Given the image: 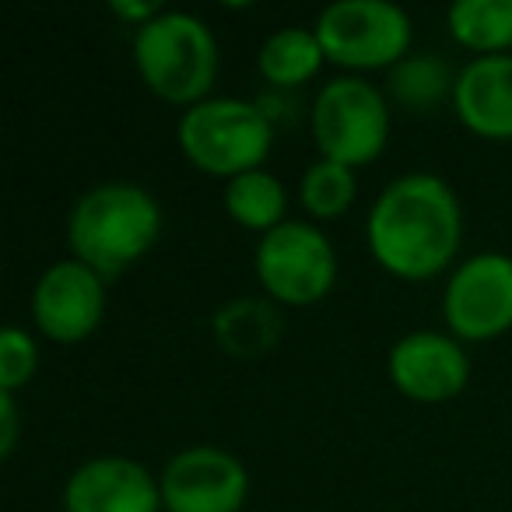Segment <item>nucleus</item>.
<instances>
[{"label":"nucleus","instance_id":"nucleus-20","mask_svg":"<svg viewBox=\"0 0 512 512\" xmlns=\"http://www.w3.org/2000/svg\"><path fill=\"white\" fill-rule=\"evenodd\" d=\"M39 369V344L25 327L0 330V390L18 393Z\"/></svg>","mask_w":512,"mask_h":512},{"label":"nucleus","instance_id":"nucleus-7","mask_svg":"<svg viewBox=\"0 0 512 512\" xmlns=\"http://www.w3.org/2000/svg\"><path fill=\"white\" fill-rule=\"evenodd\" d=\"M327 64L351 74L390 71L411 53L414 22L393 0H334L313 22Z\"/></svg>","mask_w":512,"mask_h":512},{"label":"nucleus","instance_id":"nucleus-5","mask_svg":"<svg viewBox=\"0 0 512 512\" xmlns=\"http://www.w3.org/2000/svg\"><path fill=\"white\" fill-rule=\"evenodd\" d=\"M309 130L323 158L362 169L390 144L393 102L386 99V88L372 85L365 74H337L313 95Z\"/></svg>","mask_w":512,"mask_h":512},{"label":"nucleus","instance_id":"nucleus-17","mask_svg":"<svg viewBox=\"0 0 512 512\" xmlns=\"http://www.w3.org/2000/svg\"><path fill=\"white\" fill-rule=\"evenodd\" d=\"M225 211L249 232H271L288 221V186L271 169H253L225 183Z\"/></svg>","mask_w":512,"mask_h":512},{"label":"nucleus","instance_id":"nucleus-14","mask_svg":"<svg viewBox=\"0 0 512 512\" xmlns=\"http://www.w3.org/2000/svg\"><path fill=\"white\" fill-rule=\"evenodd\" d=\"M211 334L225 355L232 358H264L274 351L285 337V313L274 299H260V295H239V299L225 302L214 309L211 316Z\"/></svg>","mask_w":512,"mask_h":512},{"label":"nucleus","instance_id":"nucleus-9","mask_svg":"<svg viewBox=\"0 0 512 512\" xmlns=\"http://www.w3.org/2000/svg\"><path fill=\"white\" fill-rule=\"evenodd\" d=\"M32 323L53 344H81L102 327L109 306V281L88 264L64 256L53 260L32 285Z\"/></svg>","mask_w":512,"mask_h":512},{"label":"nucleus","instance_id":"nucleus-13","mask_svg":"<svg viewBox=\"0 0 512 512\" xmlns=\"http://www.w3.org/2000/svg\"><path fill=\"white\" fill-rule=\"evenodd\" d=\"M453 113L484 141H512V53L474 57L456 71Z\"/></svg>","mask_w":512,"mask_h":512},{"label":"nucleus","instance_id":"nucleus-18","mask_svg":"<svg viewBox=\"0 0 512 512\" xmlns=\"http://www.w3.org/2000/svg\"><path fill=\"white\" fill-rule=\"evenodd\" d=\"M446 29L477 57L512 53V0H456L446 8Z\"/></svg>","mask_w":512,"mask_h":512},{"label":"nucleus","instance_id":"nucleus-22","mask_svg":"<svg viewBox=\"0 0 512 512\" xmlns=\"http://www.w3.org/2000/svg\"><path fill=\"white\" fill-rule=\"evenodd\" d=\"M18 446V404L15 393L0 390V456L8 460Z\"/></svg>","mask_w":512,"mask_h":512},{"label":"nucleus","instance_id":"nucleus-3","mask_svg":"<svg viewBox=\"0 0 512 512\" xmlns=\"http://www.w3.org/2000/svg\"><path fill=\"white\" fill-rule=\"evenodd\" d=\"M134 67L151 95L169 106H197L211 99L221 53L214 29L193 11L165 8L148 25L134 29Z\"/></svg>","mask_w":512,"mask_h":512},{"label":"nucleus","instance_id":"nucleus-15","mask_svg":"<svg viewBox=\"0 0 512 512\" xmlns=\"http://www.w3.org/2000/svg\"><path fill=\"white\" fill-rule=\"evenodd\" d=\"M323 64H327V53L309 25H281L256 50V71L274 92H295L309 85Z\"/></svg>","mask_w":512,"mask_h":512},{"label":"nucleus","instance_id":"nucleus-16","mask_svg":"<svg viewBox=\"0 0 512 512\" xmlns=\"http://www.w3.org/2000/svg\"><path fill=\"white\" fill-rule=\"evenodd\" d=\"M456 71L439 53H407L386 71V99L407 113H432L442 102H453Z\"/></svg>","mask_w":512,"mask_h":512},{"label":"nucleus","instance_id":"nucleus-4","mask_svg":"<svg viewBox=\"0 0 512 512\" xmlns=\"http://www.w3.org/2000/svg\"><path fill=\"white\" fill-rule=\"evenodd\" d=\"M176 141L193 169L228 183L242 172L264 169L274 148V123L260 102L211 95L179 113Z\"/></svg>","mask_w":512,"mask_h":512},{"label":"nucleus","instance_id":"nucleus-1","mask_svg":"<svg viewBox=\"0 0 512 512\" xmlns=\"http://www.w3.org/2000/svg\"><path fill=\"white\" fill-rule=\"evenodd\" d=\"M463 242V207L439 172H400L372 197L365 246L386 274L428 281L449 271Z\"/></svg>","mask_w":512,"mask_h":512},{"label":"nucleus","instance_id":"nucleus-19","mask_svg":"<svg viewBox=\"0 0 512 512\" xmlns=\"http://www.w3.org/2000/svg\"><path fill=\"white\" fill-rule=\"evenodd\" d=\"M299 204L306 207L309 218L316 221H334L355 204L358 197V172L334 158H313L302 169L299 190H295Z\"/></svg>","mask_w":512,"mask_h":512},{"label":"nucleus","instance_id":"nucleus-8","mask_svg":"<svg viewBox=\"0 0 512 512\" xmlns=\"http://www.w3.org/2000/svg\"><path fill=\"white\" fill-rule=\"evenodd\" d=\"M442 320L449 334L470 344L495 341L512 330V256L481 249L449 271L442 288Z\"/></svg>","mask_w":512,"mask_h":512},{"label":"nucleus","instance_id":"nucleus-12","mask_svg":"<svg viewBox=\"0 0 512 512\" xmlns=\"http://www.w3.org/2000/svg\"><path fill=\"white\" fill-rule=\"evenodd\" d=\"M64 512H165L158 477L134 456H92L64 481Z\"/></svg>","mask_w":512,"mask_h":512},{"label":"nucleus","instance_id":"nucleus-10","mask_svg":"<svg viewBox=\"0 0 512 512\" xmlns=\"http://www.w3.org/2000/svg\"><path fill=\"white\" fill-rule=\"evenodd\" d=\"M158 488L165 512H242L249 470L232 449L197 442L165 460Z\"/></svg>","mask_w":512,"mask_h":512},{"label":"nucleus","instance_id":"nucleus-6","mask_svg":"<svg viewBox=\"0 0 512 512\" xmlns=\"http://www.w3.org/2000/svg\"><path fill=\"white\" fill-rule=\"evenodd\" d=\"M337 249L320 225L306 218H288L260 235L253 249V274L267 299L278 306L302 309L327 299L337 285Z\"/></svg>","mask_w":512,"mask_h":512},{"label":"nucleus","instance_id":"nucleus-11","mask_svg":"<svg viewBox=\"0 0 512 512\" xmlns=\"http://www.w3.org/2000/svg\"><path fill=\"white\" fill-rule=\"evenodd\" d=\"M386 376L414 404H446L470 383V355L449 330H407L386 351Z\"/></svg>","mask_w":512,"mask_h":512},{"label":"nucleus","instance_id":"nucleus-2","mask_svg":"<svg viewBox=\"0 0 512 512\" xmlns=\"http://www.w3.org/2000/svg\"><path fill=\"white\" fill-rule=\"evenodd\" d=\"M162 228L165 211L148 186L130 179H106L88 186L71 204L67 246L74 260L113 281L155 249Z\"/></svg>","mask_w":512,"mask_h":512},{"label":"nucleus","instance_id":"nucleus-21","mask_svg":"<svg viewBox=\"0 0 512 512\" xmlns=\"http://www.w3.org/2000/svg\"><path fill=\"white\" fill-rule=\"evenodd\" d=\"M162 4H155V0H109V15L120 18V22L134 25V29H141V25H148L151 18L162 15Z\"/></svg>","mask_w":512,"mask_h":512}]
</instances>
